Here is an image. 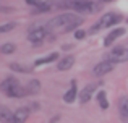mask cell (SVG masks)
<instances>
[{"label": "cell", "mask_w": 128, "mask_h": 123, "mask_svg": "<svg viewBox=\"0 0 128 123\" xmlns=\"http://www.w3.org/2000/svg\"><path fill=\"white\" fill-rule=\"evenodd\" d=\"M28 94H29V92H28V88H23V86L20 84L15 91L10 92L8 97H24V96H28Z\"/></svg>", "instance_id": "obj_15"}, {"label": "cell", "mask_w": 128, "mask_h": 123, "mask_svg": "<svg viewBox=\"0 0 128 123\" xmlns=\"http://www.w3.org/2000/svg\"><path fill=\"white\" fill-rule=\"evenodd\" d=\"M20 86V83H18V79L16 78H13V76H10V78H6V79H3L2 83H0V89H2L3 92H5L6 96L10 94L12 91H15L16 88Z\"/></svg>", "instance_id": "obj_6"}, {"label": "cell", "mask_w": 128, "mask_h": 123, "mask_svg": "<svg viewBox=\"0 0 128 123\" xmlns=\"http://www.w3.org/2000/svg\"><path fill=\"white\" fill-rule=\"evenodd\" d=\"M118 112H120V118L125 123H128V97L123 96L118 101Z\"/></svg>", "instance_id": "obj_8"}, {"label": "cell", "mask_w": 128, "mask_h": 123, "mask_svg": "<svg viewBox=\"0 0 128 123\" xmlns=\"http://www.w3.org/2000/svg\"><path fill=\"white\" fill-rule=\"evenodd\" d=\"M47 36V29H46V24L44 26H32L29 29V34H28V39L34 44H39V42L44 41V37Z\"/></svg>", "instance_id": "obj_4"}, {"label": "cell", "mask_w": 128, "mask_h": 123, "mask_svg": "<svg viewBox=\"0 0 128 123\" xmlns=\"http://www.w3.org/2000/svg\"><path fill=\"white\" fill-rule=\"evenodd\" d=\"M73 65H75V57H73V55H68V57H63L62 60L57 63V68L65 71V70H70Z\"/></svg>", "instance_id": "obj_12"}, {"label": "cell", "mask_w": 128, "mask_h": 123, "mask_svg": "<svg viewBox=\"0 0 128 123\" xmlns=\"http://www.w3.org/2000/svg\"><path fill=\"white\" fill-rule=\"evenodd\" d=\"M57 58H58V54H57V52H52V54H49L47 57H44V58H38V60L34 62V65H36V66H39V65H46V63L55 62Z\"/></svg>", "instance_id": "obj_14"}, {"label": "cell", "mask_w": 128, "mask_h": 123, "mask_svg": "<svg viewBox=\"0 0 128 123\" xmlns=\"http://www.w3.org/2000/svg\"><path fill=\"white\" fill-rule=\"evenodd\" d=\"M28 117H29V109L28 107H20L18 110L15 112V115H13L15 123H26Z\"/></svg>", "instance_id": "obj_11"}, {"label": "cell", "mask_w": 128, "mask_h": 123, "mask_svg": "<svg viewBox=\"0 0 128 123\" xmlns=\"http://www.w3.org/2000/svg\"><path fill=\"white\" fill-rule=\"evenodd\" d=\"M75 99H76V81L73 79L72 81V88H70L68 91L65 92V96H63V101L68 102V104H72Z\"/></svg>", "instance_id": "obj_13"}, {"label": "cell", "mask_w": 128, "mask_h": 123, "mask_svg": "<svg viewBox=\"0 0 128 123\" xmlns=\"http://www.w3.org/2000/svg\"><path fill=\"white\" fill-rule=\"evenodd\" d=\"M107 60L114 62V63H122V62H128V49L126 47H115L112 52H109Z\"/></svg>", "instance_id": "obj_3"}, {"label": "cell", "mask_w": 128, "mask_h": 123, "mask_svg": "<svg viewBox=\"0 0 128 123\" xmlns=\"http://www.w3.org/2000/svg\"><path fill=\"white\" fill-rule=\"evenodd\" d=\"M26 3H29V5H34L36 8H39V6H42L44 2H41V0H26Z\"/></svg>", "instance_id": "obj_22"}, {"label": "cell", "mask_w": 128, "mask_h": 123, "mask_svg": "<svg viewBox=\"0 0 128 123\" xmlns=\"http://www.w3.org/2000/svg\"><path fill=\"white\" fill-rule=\"evenodd\" d=\"M123 34H125V29H123V28H117V29H114V31H112V32H109V36L104 39V45H106V47L112 45V42L115 41V39H118L120 36H123Z\"/></svg>", "instance_id": "obj_10"}, {"label": "cell", "mask_w": 128, "mask_h": 123, "mask_svg": "<svg viewBox=\"0 0 128 123\" xmlns=\"http://www.w3.org/2000/svg\"><path fill=\"white\" fill-rule=\"evenodd\" d=\"M13 112L10 110L8 107L0 104V122L2 123H15V118H13Z\"/></svg>", "instance_id": "obj_9"}, {"label": "cell", "mask_w": 128, "mask_h": 123, "mask_svg": "<svg viewBox=\"0 0 128 123\" xmlns=\"http://www.w3.org/2000/svg\"><path fill=\"white\" fill-rule=\"evenodd\" d=\"M10 68H12L13 71H21V73L31 71V68H28V66H21V65H18V63H10Z\"/></svg>", "instance_id": "obj_20"}, {"label": "cell", "mask_w": 128, "mask_h": 123, "mask_svg": "<svg viewBox=\"0 0 128 123\" xmlns=\"http://www.w3.org/2000/svg\"><path fill=\"white\" fill-rule=\"evenodd\" d=\"M16 28V23L15 21H10V23H5V24H0V34H3V32H8L12 31V29Z\"/></svg>", "instance_id": "obj_19"}, {"label": "cell", "mask_w": 128, "mask_h": 123, "mask_svg": "<svg viewBox=\"0 0 128 123\" xmlns=\"http://www.w3.org/2000/svg\"><path fill=\"white\" fill-rule=\"evenodd\" d=\"M28 92L29 94H38L39 91H41V83L38 81V79H32V81H29L28 83Z\"/></svg>", "instance_id": "obj_16"}, {"label": "cell", "mask_w": 128, "mask_h": 123, "mask_svg": "<svg viewBox=\"0 0 128 123\" xmlns=\"http://www.w3.org/2000/svg\"><path fill=\"white\" fill-rule=\"evenodd\" d=\"M15 44H3V45H0V54H5V55H8V54H13L15 52Z\"/></svg>", "instance_id": "obj_18"}, {"label": "cell", "mask_w": 128, "mask_h": 123, "mask_svg": "<svg viewBox=\"0 0 128 123\" xmlns=\"http://www.w3.org/2000/svg\"><path fill=\"white\" fill-rule=\"evenodd\" d=\"M0 10H2V6H0Z\"/></svg>", "instance_id": "obj_25"}, {"label": "cell", "mask_w": 128, "mask_h": 123, "mask_svg": "<svg viewBox=\"0 0 128 123\" xmlns=\"http://www.w3.org/2000/svg\"><path fill=\"white\" fill-rule=\"evenodd\" d=\"M83 19L75 13H62L52 18L50 21L46 23L47 34H62V32H68L72 29H76L81 24Z\"/></svg>", "instance_id": "obj_1"}, {"label": "cell", "mask_w": 128, "mask_h": 123, "mask_svg": "<svg viewBox=\"0 0 128 123\" xmlns=\"http://www.w3.org/2000/svg\"><path fill=\"white\" fill-rule=\"evenodd\" d=\"M50 8H52V3H50V2H44V3H42V6L36 8L34 11H36V13H46V11H49Z\"/></svg>", "instance_id": "obj_21"}, {"label": "cell", "mask_w": 128, "mask_h": 123, "mask_svg": "<svg viewBox=\"0 0 128 123\" xmlns=\"http://www.w3.org/2000/svg\"><path fill=\"white\" fill-rule=\"evenodd\" d=\"M126 21H128V19H126Z\"/></svg>", "instance_id": "obj_26"}, {"label": "cell", "mask_w": 128, "mask_h": 123, "mask_svg": "<svg viewBox=\"0 0 128 123\" xmlns=\"http://www.w3.org/2000/svg\"><path fill=\"white\" fill-rule=\"evenodd\" d=\"M97 101H99L100 109H109V102H107V94L104 91L97 92Z\"/></svg>", "instance_id": "obj_17"}, {"label": "cell", "mask_w": 128, "mask_h": 123, "mask_svg": "<svg viewBox=\"0 0 128 123\" xmlns=\"http://www.w3.org/2000/svg\"><path fill=\"white\" fill-rule=\"evenodd\" d=\"M96 88H97V84H88L86 88H83L81 92H80V102L86 104L88 101H91L92 94L96 92Z\"/></svg>", "instance_id": "obj_7"}, {"label": "cell", "mask_w": 128, "mask_h": 123, "mask_svg": "<svg viewBox=\"0 0 128 123\" xmlns=\"http://www.w3.org/2000/svg\"><path fill=\"white\" fill-rule=\"evenodd\" d=\"M100 2H112V0H100Z\"/></svg>", "instance_id": "obj_24"}, {"label": "cell", "mask_w": 128, "mask_h": 123, "mask_svg": "<svg viewBox=\"0 0 128 123\" xmlns=\"http://www.w3.org/2000/svg\"><path fill=\"white\" fill-rule=\"evenodd\" d=\"M120 19H122V15H117V13H106V15H104L102 18H100L99 21H97L96 24H94L92 28L89 29V31H91V32H96V31H99V29L109 28V26L118 23Z\"/></svg>", "instance_id": "obj_2"}, {"label": "cell", "mask_w": 128, "mask_h": 123, "mask_svg": "<svg viewBox=\"0 0 128 123\" xmlns=\"http://www.w3.org/2000/svg\"><path fill=\"white\" fill-rule=\"evenodd\" d=\"M115 63L114 62H109V60H104V62H99L96 66L92 68V73L96 76H102V75H107L109 71H112Z\"/></svg>", "instance_id": "obj_5"}, {"label": "cell", "mask_w": 128, "mask_h": 123, "mask_svg": "<svg viewBox=\"0 0 128 123\" xmlns=\"http://www.w3.org/2000/svg\"><path fill=\"white\" fill-rule=\"evenodd\" d=\"M75 37L76 39H83V37H84V31H81V29H80V31H76L75 32Z\"/></svg>", "instance_id": "obj_23"}]
</instances>
